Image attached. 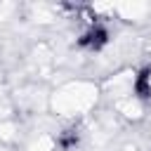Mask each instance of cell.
<instances>
[{
	"mask_svg": "<svg viewBox=\"0 0 151 151\" xmlns=\"http://www.w3.org/2000/svg\"><path fill=\"white\" fill-rule=\"evenodd\" d=\"M78 45L87 52H99L109 45V31L101 26V24H92V26H85V31L80 33L78 38Z\"/></svg>",
	"mask_w": 151,
	"mask_h": 151,
	"instance_id": "obj_1",
	"label": "cell"
}]
</instances>
